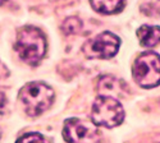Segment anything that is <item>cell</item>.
Here are the masks:
<instances>
[{
	"label": "cell",
	"mask_w": 160,
	"mask_h": 143,
	"mask_svg": "<svg viewBox=\"0 0 160 143\" xmlns=\"http://www.w3.org/2000/svg\"><path fill=\"white\" fill-rule=\"evenodd\" d=\"M16 51L30 65H36L46 54V38L38 28L32 26L22 27L17 33Z\"/></svg>",
	"instance_id": "1"
},
{
	"label": "cell",
	"mask_w": 160,
	"mask_h": 143,
	"mask_svg": "<svg viewBox=\"0 0 160 143\" xmlns=\"http://www.w3.org/2000/svg\"><path fill=\"white\" fill-rule=\"evenodd\" d=\"M54 91L42 82H30L19 91V100L28 116H38L54 102Z\"/></svg>",
	"instance_id": "2"
},
{
	"label": "cell",
	"mask_w": 160,
	"mask_h": 143,
	"mask_svg": "<svg viewBox=\"0 0 160 143\" xmlns=\"http://www.w3.org/2000/svg\"><path fill=\"white\" fill-rule=\"evenodd\" d=\"M132 75L142 88H152L160 83V56L145 51L133 63Z\"/></svg>",
	"instance_id": "3"
},
{
	"label": "cell",
	"mask_w": 160,
	"mask_h": 143,
	"mask_svg": "<svg viewBox=\"0 0 160 143\" xmlns=\"http://www.w3.org/2000/svg\"><path fill=\"white\" fill-rule=\"evenodd\" d=\"M92 122L105 128H114L124 119V110L117 98L100 96L95 100L91 111Z\"/></svg>",
	"instance_id": "4"
},
{
	"label": "cell",
	"mask_w": 160,
	"mask_h": 143,
	"mask_svg": "<svg viewBox=\"0 0 160 143\" xmlns=\"http://www.w3.org/2000/svg\"><path fill=\"white\" fill-rule=\"evenodd\" d=\"M63 137L67 143H99L100 132L96 124L77 118L65 120Z\"/></svg>",
	"instance_id": "5"
},
{
	"label": "cell",
	"mask_w": 160,
	"mask_h": 143,
	"mask_svg": "<svg viewBox=\"0 0 160 143\" xmlns=\"http://www.w3.org/2000/svg\"><path fill=\"white\" fill-rule=\"evenodd\" d=\"M121 40L112 32H102L86 41L82 47L83 54L88 59H110L119 50Z\"/></svg>",
	"instance_id": "6"
},
{
	"label": "cell",
	"mask_w": 160,
	"mask_h": 143,
	"mask_svg": "<svg viewBox=\"0 0 160 143\" xmlns=\"http://www.w3.org/2000/svg\"><path fill=\"white\" fill-rule=\"evenodd\" d=\"M98 92L100 96H108V97H122L124 92H127V86L123 81L118 79L113 75H104L98 81Z\"/></svg>",
	"instance_id": "7"
},
{
	"label": "cell",
	"mask_w": 160,
	"mask_h": 143,
	"mask_svg": "<svg viewBox=\"0 0 160 143\" xmlns=\"http://www.w3.org/2000/svg\"><path fill=\"white\" fill-rule=\"evenodd\" d=\"M141 46L154 47L160 42V27L158 26H142L137 31Z\"/></svg>",
	"instance_id": "8"
},
{
	"label": "cell",
	"mask_w": 160,
	"mask_h": 143,
	"mask_svg": "<svg viewBox=\"0 0 160 143\" xmlns=\"http://www.w3.org/2000/svg\"><path fill=\"white\" fill-rule=\"evenodd\" d=\"M90 3L101 14H115L124 8V0H90Z\"/></svg>",
	"instance_id": "9"
},
{
	"label": "cell",
	"mask_w": 160,
	"mask_h": 143,
	"mask_svg": "<svg viewBox=\"0 0 160 143\" xmlns=\"http://www.w3.org/2000/svg\"><path fill=\"white\" fill-rule=\"evenodd\" d=\"M82 30V22L76 17L67 18L62 24V31L65 35H76Z\"/></svg>",
	"instance_id": "10"
},
{
	"label": "cell",
	"mask_w": 160,
	"mask_h": 143,
	"mask_svg": "<svg viewBox=\"0 0 160 143\" xmlns=\"http://www.w3.org/2000/svg\"><path fill=\"white\" fill-rule=\"evenodd\" d=\"M17 143H50L42 134L40 133H27L22 136Z\"/></svg>",
	"instance_id": "11"
},
{
	"label": "cell",
	"mask_w": 160,
	"mask_h": 143,
	"mask_svg": "<svg viewBox=\"0 0 160 143\" xmlns=\"http://www.w3.org/2000/svg\"><path fill=\"white\" fill-rule=\"evenodd\" d=\"M5 106H7V96H5V93L3 92V91L0 89V114L4 112Z\"/></svg>",
	"instance_id": "12"
},
{
	"label": "cell",
	"mask_w": 160,
	"mask_h": 143,
	"mask_svg": "<svg viewBox=\"0 0 160 143\" xmlns=\"http://www.w3.org/2000/svg\"><path fill=\"white\" fill-rule=\"evenodd\" d=\"M0 137H2V131H0Z\"/></svg>",
	"instance_id": "13"
}]
</instances>
